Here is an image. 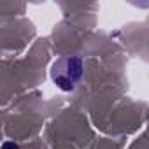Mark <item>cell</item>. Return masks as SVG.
<instances>
[{"mask_svg": "<svg viewBox=\"0 0 149 149\" xmlns=\"http://www.w3.org/2000/svg\"><path fill=\"white\" fill-rule=\"evenodd\" d=\"M81 76H83V61L77 56H68L65 60H60L58 63L53 65V70H51L53 81L63 91L74 90Z\"/></svg>", "mask_w": 149, "mask_h": 149, "instance_id": "cell-1", "label": "cell"}, {"mask_svg": "<svg viewBox=\"0 0 149 149\" xmlns=\"http://www.w3.org/2000/svg\"><path fill=\"white\" fill-rule=\"evenodd\" d=\"M2 149H19V147H18L14 142H6V144L2 146Z\"/></svg>", "mask_w": 149, "mask_h": 149, "instance_id": "cell-2", "label": "cell"}]
</instances>
